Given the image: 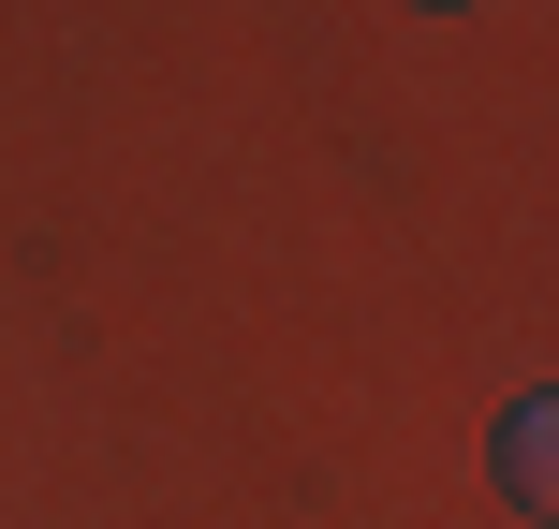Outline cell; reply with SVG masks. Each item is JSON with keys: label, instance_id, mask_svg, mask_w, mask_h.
<instances>
[{"label": "cell", "instance_id": "1", "mask_svg": "<svg viewBox=\"0 0 559 529\" xmlns=\"http://www.w3.org/2000/svg\"><path fill=\"white\" fill-rule=\"evenodd\" d=\"M501 485H515V501H559V412H545V397H515V412H501Z\"/></svg>", "mask_w": 559, "mask_h": 529}]
</instances>
